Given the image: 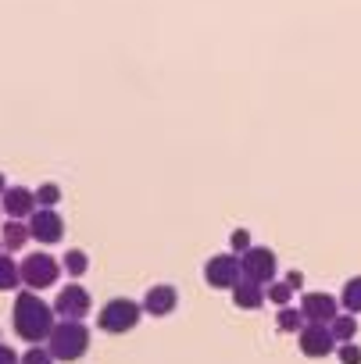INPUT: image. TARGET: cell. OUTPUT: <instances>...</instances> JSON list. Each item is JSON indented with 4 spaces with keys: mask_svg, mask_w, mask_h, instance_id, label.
<instances>
[{
    "mask_svg": "<svg viewBox=\"0 0 361 364\" xmlns=\"http://www.w3.org/2000/svg\"><path fill=\"white\" fill-rule=\"evenodd\" d=\"M47 350L54 360H79L90 350V328L83 321H58L47 339Z\"/></svg>",
    "mask_w": 361,
    "mask_h": 364,
    "instance_id": "7a4b0ae2",
    "label": "cell"
},
{
    "mask_svg": "<svg viewBox=\"0 0 361 364\" xmlns=\"http://www.w3.org/2000/svg\"><path fill=\"white\" fill-rule=\"evenodd\" d=\"M19 275H22V286H26V289L40 293V289H51V286L58 282L61 268H58V261H54L51 254H29V257L19 264Z\"/></svg>",
    "mask_w": 361,
    "mask_h": 364,
    "instance_id": "277c9868",
    "label": "cell"
},
{
    "mask_svg": "<svg viewBox=\"0 0 361 364\" xmlns=\"http://www.w3.org/2000/svg\"><path fill=\"white\" fill-rule=\"evenodd\" d=\"M336 357H340L343 364H361V346H357V343H340V346H336Z\"/></svg>",
    "mask_w": 361,
    "mask_h": 364,
    "instance_id": "7402d4cb",
    "label": "cell"
},
{
    "mask_svg": "<svg viewBox=\"0 0 361 364\" xmlns=\"http://www.w3.org/2000/svg\"><path fill=\"white\" fill-rule=\"evenodd\" d=\"M4 190H8V182H4V175H0V197H4Z\"/></svg>",
    "mask_w": 361,
    "mask_h": 364,
    "instance_id": "4316f807",
    "label": "cell"
},
{
    "mask_svg": "<svg viewBox=\"0 0 361 364\" xmlns=\"http://www.w3.org/2000/svg\"><path fill=\"white\" fill-rule=\"evenodd\" d=\"M0 364H22V357H19L11 346H4V343H0Z\"/></svg>",
    "mask_w": 361,
    "mask_h": 364,
    "instance_id": "d4e9b609",
    "label": "cell"
},
{
    "mask_svg": "<svg viewBox=\"0 0 361 364\" xmlns=\"http://www.w3.org/2000/svg\"><path fill=\"white\" fill-rule=\"evenodd\" d=\"M140 307L147 314H154V318H164V314H172L179 307V293H175V286H150Z\"/></svg>",
    "mask_w": 361,
    "mask_h": 364,
    "instance_id": "7c38bea8",
    "label": "cell"
},
{
    "mask_svg": "<svg viewBox=\"0 0 361 364\" xmlns=\"http://www.w3.org/2000/svg\"><path fill=\"white\" fill-rule=\"evenodd\" d=\"M297 343H300L304 357H329L336 350V339H333L329 325H304L297 332Z\"/></svg>",
    "mask_w": 361,
    "mask_h": 364,
    "instance_id": "30bf717a",
    "label": "cell"
},
{
    "mask_svg": "<svg viewBox=\"0 0 361 364\" xmlns=\"http://www.w3.org/2000/svg\"><path fill=\"white\" fill-rule=\"evenodd\" d=\"M276 325H279V332H300L308 321H304L300 307H279V314H276Z\"/></svg>",
    "mask_w": 361,
    "mask_h": 364,
    "instance_id": "ac0fdd59",
    "label": "cell"
},
{
    "mask_svg": "<svg viewBox=\"0 0 361 364\" xmlns=\"http://www.w3.org/2000/svg\"><path fill=\"white\" fill-rule=\"evenodd\" d=\"M140 314H143V307H140L136 300H129V296H115V300H108V304L100 307L97 325H100L104 332L122 336V332H129V328L140 325Z\"/></svg>",
    "mask_w": 361,
    "mask_h": 364,
    "instance_id": "3957f363",
    "label": "cell"
},
{
    "mask_svg": "<svg viewBox=\"0 0 361 364\" xmlns=\"http://www.w3.org/2000/svg\"><path fill=\"white\" fill-rule=\"evenodd\" d=\"M15 332L26 339V343H33V346H40L43 339H51V332H54V307L51 304H43L40 300V293H33V289H22L19 296H15Z\"/></svg>",
    "mask_w": 361,
    "mask_h": 364,
    "instance_id": "6da1fadb",
    "label": "cell"
},
{
    "mask_svg": "<svg viewBox=\"0 0 361 364\" xmlns=\"http://www.w3.org/2000/svg\"><path fill=\"white\" fill-rule=\"evenodd\" d=\"M229 243H233V250H236V257H240L244 250H251V247H254V243H251V232H247V229H236V232L229 236Z\"/></svg>",
    "mask_w": 361,
    "mask_h": 364,
    "instance_id": "cb8c5ba5",
    "label": "cell"
},
{
    "mask_svg": "<svg viewBox=\"0 0 361 364\" xmlns=\"http://www.w3.org/2000/svg\"><path fill=\"white\" fill-rule=\"evenodd\" d=\"M51 307H54V314H58L61 321H83V318L93 311V300H90V293H86L79 282H68Z\"/></svg>",
    "mask_w": 361,
    "mask_h": 364,
    "instance_id": "5b68a950",
    "label": "cell"
},
{
    "mask_svg": "<svg viewBox=\"0 0 361 364\" xmlns=\"http://www.w3.org/2000/svg\"><path fill=\"white\" fill-rule=\"evenodd\" d=\"M300 314L308 325H329L340 314V300L329 293H304L300 296Z\"/></svg>",
    "mask_w": 361,
    "mask_h": 364,
    "instance_id": "9c48e42d",
    "label": "cell"
},
{
    "mask_svg": "<svg viewBox=\"0 0 361 364\" xmlns=\"http://www.w3.org/2000/svg\"><path fill=\"white\" fill-rule=\"evenodd\" d=\"M15 286H22L19 264L11 261V254H0V293H11Z\"/></svg>",
    "mask_w": 361,
    "mask_h": 364,
    "instance_id": "e0dca14e",
    "label": "cell"
},
{
    "mask_svg": "<svg viewBox=\"0 0 361 364\" xmlns=\"http://www.w3.org/2000/svg\"><path fill=\"white\" fill-rule=\"evenodd\" d=\"M22 364H54V357H51V350H43V346H29V350L22 353Z\"/></svg>",
    "mask_w": 361,
    "mask_h": 364,
    "instance_id": "603a6c76",
    "label": "cell"
},
{
    "mask_svg": "<svg viewBox=\"0 0 361 364\" xmlns=\"http://www.w3.org/2000/svg\"><path fill=\"white\" fill-rule=\"evenodd\" d=\"M240 272H244V279L268 286L276 279V254L268 247H251L240 254Z\"/></svg>",
    "mask_w": 361,
    "mask_h": 364,
    "instance_id": "8992f818",
    "label": "cell"
},
{
    "mask_svg": "<svg viewBox=\"0 0 361 364\" xmlns=\"http://www.w3.org/2000/svg\"><path fill=\"white\" fill-rule=\"evenodd\" d=\"M329 332H333L336 343H354V336H357V318H354V314H336V318L329 321Z\"/></svg>",
    "mask_w": 361,
    "mask_h": 364,
    "instance_id": "9a60e30c",
    "label": "cell"
},
{
    "mask_svg": "<svg viewBox=\"0 0 361 364\" xmlns=\"http://www.w3.org/2000/svg\"><path fill=\"white\" fill-rule=\"evenodd\" d=\"M265 296H268V300H272L276 307H290V300H293V289H290L286 282H268Z\"/></svg>",
    "mask_w": 361,
    "mask_h": 364,
    "instance_id": "ffe728a7",
    "label": "cell"
},
{
    "mask_svg": "<svg viewBox=\"0 0 361 364\" xmlns=\"http://www.w3.org/2000/svg\"><path fill=\"white\" fill-rule=\"evenodd\" d=\"M61 200V186H58V182H43V186L36 190V204L40 208H54Z\"/></svg>",
    "mask_w": 361,
    "mask_h": 364,
    "instance_id": "44dd1931",
    "label": "cell"
},
{
    "mask_svg": "<svg viewBox=\"0 0 361 364\" xmlns=\"http://www.w3.org/2000/svg\"><path fill=\"white\" fill-rule=\"evenodd\" d=\"M0 250H4V247H0Z\"/></svg>",
    "mask_w": 361,
    "mask_h": 364,
    "instance_id": "83f0119b",
    "label": "cell"
},
{
    "mask_svg": "<svg viewBox=\"0 0 361 364\" xmlns=\"http://www.w3.org/2000/svg\"><path fill=\"white\" fill-rule=\"evenodd\" d=\"M286 286H290V289H293V293H297V289H300V286H304V275H300V272H297V268H293V272H286Z\"/></svg>",
    "mask_w": 361,
    "mask_h": 364,
    "instance_id": "484cf974",
    "label": "cell"
},
{
    "mask_svg": "<svg viewBox=\"0 0 361 364\" xmlns=\"http://www.w3.org/2000/svg\"><path fill=\"white\" fill-rule=\"evenodd\" d=\"M61 236H65V218L54 208L33 211V218H29V240H36V243H61Z\"/></svg>",
    "mask_w": 361,
    "mask_h": 364,
    "instance_id": "ba28073f",
    "label": "cell"
},
{
    "mask_svg": "<svg viewBox=\"0 0 361 364\" xmlns=\"http://www.w3.org/2000/svg\"><path fill=\"white\" fill-rule=\"evenodd\" d=\"M340 307L347 311V314H361V275H354V279H347V286H343V293H340Z\"/></svg>",
    "mask_w": 361,
    "mask_h": 364,
    "instance_id": "2e32d148",
    "label": "cell"
},
{
    "mask_svg": "<svg viewBox=\"0 0 361 364\" xmlns=\"http://www.w3.org/2000/svg\"><path fill=\"white\" fill-rule=\"evenodd\" d=\"M233 300H236V307H244V311H258V307L265 304V286H261V282H251V279H240V282L233 286Z\"/></svg>",
    "mask_w": 361,
    "mask_h": 364,
    "instance_id": "4fadbf2b",
    "label": "cell"
},
{
    "mask_svg": "<svg viewBox=\"0 0 361 364\" xmlns=\"http://www.w3.org/2000/svg\"><path fill=\"white\" fill-rule=\"evenodd\" d=\"M240 279H244V272H240V257L236 254H219V257H211L204 264V282L211 289H233Z\"/></svg>",
    "mask_w": 361,
    "mask_h": 364,
    "instance_id": "52a82bcc",
    "label": "cell"
},
{
    "mask_svg": "<svg viewBox=\"0 0 361 364\" xmlns=\"http://www.w3.org/2000/svg\"><path fill=\"white\" fill-rule=\"evenodd\" d=\"M33 211H36V193L33 190H26V186L4 190V215L8 218L22 222V218H33Z\"/></svg>",
    "mask_w": 361,
    "mask_h": 364,
    "instance_id": "8fae6325",
    "label": "cell"
},
{
    "mask_svg": "<svg viewBox=\"0 0 361 364\" xmlns=\"http://www.w3.org/2000/svg\"><path fill=\"white\" fill-rule=\"evenodd\" d=\"M29 240V225L26 222H4V236H0V247H8V250H22Z\"/></svg>",
    "mask_w": 361,
    "mask_h": 364,
    "instance_id": "5bb4252c",
    "label": "cell"
},
{
    "mask_svg": "<svg viewBox=\"0 0 361 364\" xmlns=\"http://www.w3.org/2000/svg\"><path fill=\"white\" fill-rule=\"evenodd\" d=\"M65 272L68 275H86V268H90V257L83 254V250H65Z\"/></svg>",
    "mask_w": 361,
    "mask_h": 364,
    "instance_id": "d6986e66",
    "label": "cell"
}]
</instances>
